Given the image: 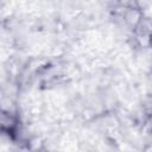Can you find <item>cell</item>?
Masks as SVG:
<instances>
[{"instance_id": "cell-1", "label": "cell", "mask_w": 152, "mask_h": 152, "mask_svg": "<svg viewBox=\"0 0 152 152\" xmlns=\"http://www.w3.org/2000/svg\"><path fill=\"white\" fill-rule=\"evenodd\" d=\"M124 18H125V21L128 23L129 25H138L140 21H141V14L139 11L134 10V8H131L128 11H126L124 13Z\"/></svg>"}]
</instances>
